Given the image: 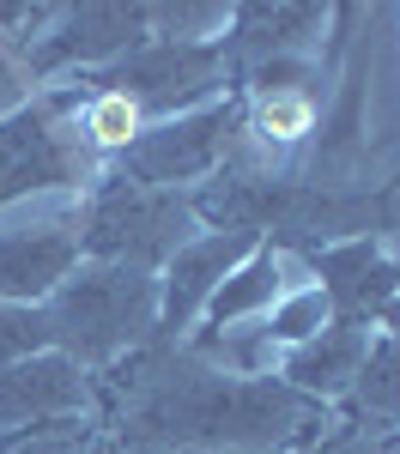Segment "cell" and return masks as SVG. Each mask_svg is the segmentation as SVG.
Listing matches in <instances>:
<instances>
[{"label":"cell","mask_w":400,"mask_h":454,"mask_svg":"<svg viewBox=\"0 0 400 454\" xmlns=\"http://www.w3.org/2000/svg\"><path fill=\"white\" fill-rule=\"evenodd\" d=\"M55 321V346H67V357H115L128 340H140L158 321V285L145 279V267H115L98 261L85 273H67V285L49 303Z\"/></svg>","instance_id":"obj_1"},{"label":"cell","mask_w":400,"mask_h":454,"mask_svg":"<svg viewBox=\"0 0 400 454\" xmlns=\"http://www.w3.org/2000/svg\"><path fill=\"white\" fill-rule=\"evenodd\" d=\"M188 200L176 188H145V182H104L98 200L79 224V248L115 267H145L170 261L188 243Z\"/></svg>","instance_id":"obj_2"},{"label":"cell","mask_w":400,"mask_h":454,"mask_svg":"<svg viewBox=\"0 0 400 454\" xmlns=\"http://www.w3.org/2000/svg\"><path fill=\"white\" fill-rule=\"evenodd\" d=\"M243 104L224 98V104H207V109H188V115H170L158 128H145L140 140L128 145V170L134 182L145 188H176L188 176H207L224 158V140L237 128Z\"/></svg>","instance_id":"obj_3"},{"label":"cell","mask_w":400,"mask_h":454,"mask_svg":"<svg viewBox=\"0 0 400 454\" xmlns=\"http://www.w3.org/2000/svg\"><path fill=\"white\" fill-rule=\"evenodd\" d=\"M79 170H85V145L73 140V128L55 121L49 98L31 109H12L0 121V200L31 194V188L79 182Z\"/></svg>","instance_id":"obj_4"},{"label":"cell","mask_w":400,"mask_h":454,"mask_svg":"<svg viewBox=\"0 0 400 454\" xmlns=\"http://www.w3.org/2000/svg\"><path fill=\"white\" fill-rule=\"evenodd\" d=\"M79 406H85V370L67 351H36L25 364L0 370V430L61 424Z\"/></svg>","instance_id":"obj_5"},{"label":"cell","mask_w":400,"mask_h":454,"mask_svg":"<svg viewBox=\"0 0 400 454\" xmlns=\"http://www.w3.org/2000/svg\"><path fill=\"white\" fill-rule=\"evenodd\" d=\"M79 261V231L73 224H43V231H0V303H43L67 285Z\"/></svg>","instance_id":"obj_6"},{"label":"cell","mask_w":400,"mask_h":454,"mask_svg":"<svg viewBox=\"0 0 400 454\" xmlns=\"http://www.w3.org/2000/svg\"><path fill=\"white\" fill-rule=\"evenodd\" d=\"M61 31L36 43V67H67V61H115L122 49H134L152 25L145 6H79V12H55Z\"/></svg>","instance_id":"obj_7"},{"label":"cell","mask_w":400,"mask_h":454,"mask_svg":"<svg viewBox=\"0 0 400 454\" xmlns=\"http://www.w3.org/2000/svg\"><path fill=\"white\" fill-rule=\"evenodd\" d=\"M243 248H255V231H218L207 243H182L176 254H170V291H164V303H158V327L176 333L200 303H213L218 279L231 273V261H237Z\"/></svg>","instance_id":"obj_8"},{"label":"cell","mask_w":400,"mask_h":454,"mask_svg":"<svg viewBox=\"0 0 400 454\" xmlns=\"http://www.w3.org/2000/svg\"><path fill=\"white\" fill-rule=\"evenodd\" d=\"M316 267L327 273V303H340L346 309V327H358L364 315H382L388 309V297L400 291L395 267L376 254L370 243H352V248H333V254H316Z\"/></svg>","instance_id":"obj_9"},{"label":"cell","mask_w":400,"mask_h":454,"mask_svg":"<svg viewBox=\"0 0 400 454\" xmlns=\"http://www.w3.org/2000/svg\"><path fill=\"white\" fill-rule=\"evenodd\" d=\"M364 370V333L358 327H322L316 340H303V346L286 357V376L297 387H310V394H333V387H346L352 376Z\"/></svg>","instance_id":"obj_10"},{"label":"cell","mask_w":400,"mask_h":454,"mask_svg":"<svg viewBox=\"0 0 400 454\" xmlns=\"http://www.w3.org/2000/svg\"><path fill=\"white\" fill-rule=\"evenodd\" d=\"M310 128H316V98L297 79H286V67H267V85L255 91L243 134L261 145H291V140H303Z\"/></svg>","instance_id":"obj_11"},{"label":"cell","mask_w":400,"mask_h":454,"mask_svg":"<svg viewBox=\"0 0 400 454\" xmlns=\"http://www.w3.org/2000/svg\"><path fill=\"white\" fill-rule=\"evenodd\" d=\"M279 267H286V261H279L273 248H255L249 267H237V273L213 291V303H207V327H213V333H224V327H237L243 315L279 303Z\"/></svg>","instance_id":"obj_12"},{"label":"cell","mask_w":400,"mask_h":454,"mask_svg":"<svg viewBox=\"0 0 400 454\" xmlns=\"http://www.w3.org/2000/svg\"><path fill=\"white\" fill-rule=\"evenodd\" d=\"M55 346V321L49 309H31V303H0V370L25 364L36 351Z\"/></svg>","instance_id":"obj_13"},{"label":"cell","mask_w":400,"mask_h":454,"mask_svg":"<svg viewBox=\"0 0 400 454\" xmlns=\"http://www.w3.org/2000/svg\"><path fill=\"white\" fill-rule=\"evenodd\" d=\"M327 291L322 285H303V291H291L286 303H273V327H267V340H286V346H303V340H316L327 321Z\"/></svg>","instance_id":"obj_14"}]
</instances>
